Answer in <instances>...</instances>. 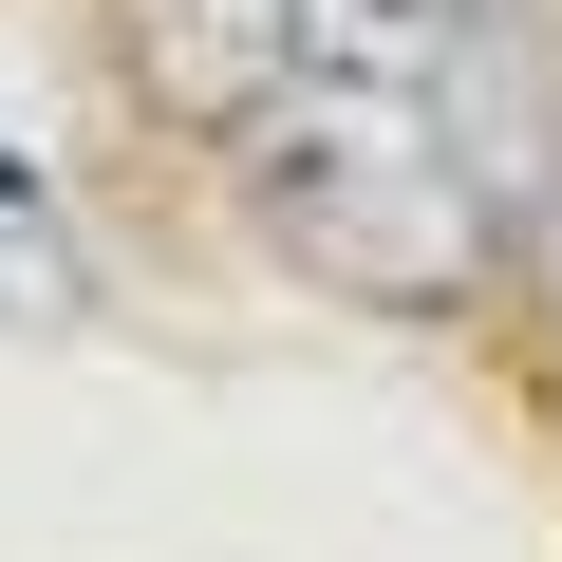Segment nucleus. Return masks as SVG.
Listing matches in <instances>:
<instances>
[{
	"label": "nucleus",
	"mask_w": 562,
	"mask_h": 562,
	"mask_svg": "<svg viewBox=\"0 0 562 562\" xmlns=\"http://www.w3.org/2000/svg\"><path fill=\"white\" fill-rule=\"evenodd\" d=\"M150 57L244 169L262 244L338 301H469L506 262V76L469 0H150Z\"/></svg>",
	"instance_id": "nucleus-1"
},
{
	"label": "nucleus",
	"mask_w": 562,
	"mask_h": 562,
	"mask_svg": "<svg viewBox=\"0 0 562 562\" xmlns=\"http://www.w3.org/2000/svg\"><path fill=\"white\" fill-rule=\"evenodd\" d=\"M0 319H20V338H76L94 319V262H76V225H57V188L20 150H0Z\"/></svg>",
	"instance_id": "nucleus-2"
}]
</instances>
